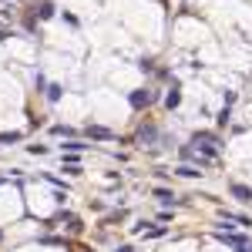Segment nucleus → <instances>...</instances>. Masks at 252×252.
<instances>
[{
  "label": "nucleus",
  "instance_id": "obj_1",
  "mask_svg": "<svg viewBox=\"0 0 252 252\" xmlns=\"http://www.w3.org/2000/svg\"><path fill=\"white\" fill-rule=\"evenodd\" d=\"M195 145L205 152L209 161H215V155H219V135L215 131H195Z\"/></svg>",
  "mask_w": 252,
  "mask_h": 252
},
{
  "label": "nucleus",
  "instance_id": "obj_2",
  "mask_svg": "<svg viewBox=\"0 0 252 252\" xmlns=\"http://www.w3.org/2000/svg\"><path fill=\"white\" fill-rule=\"evenodd\" d=\"M215 239H219V242H225V246H232V249H246V246H249V239H246V235H232V232H215Z\"/></svg>",
  "mask_w": 252,
  "mask_h": 252
},
{
  "label": "nucleus",
  "instance_id": "obj_3",
  "mask_svg": "<svg viewBox=\"0 0 252 252\" xmlns=\"http://www.w3.org/2000/svg\"><path fill=\"white\" fill-rule=\"evenodd\" d=\"M152 101H155L152 91H131V104H135V108H148Z\"/></svg>",
  "mask_w": 252,
  "mask_h": 252
},
{
  "label": "nucleus",
  "instance_id": "obj_4",
  "mask_svg": "<svg viewBox=\"0 0 252 252\" xmlns=\"http://www.w3.org/2000/svg\"><path fill=\"white\" fill-rule=\"evenodd\" d=\"M88 135L97 138V141H115V131H108V128H97V125H91V128H88Z\"/></svg>",
  "mask_w": 252,
  "mask_h": 252
},
{
  "label": "nucleus",
  "instance_id": "obj_5",
  "mask_svg": "<svg viewBox=\"0 0 252 252\" xmlns=\"http://www.w3.org/2000/svg\"><path fill=\"white\" fill-rule=\"evenodd\" d=\"M229 192L239 198V202H252V189H246V185H239V182H232V189Z\"/></svg>",
  "mask_w": 252,
  "mask_h": 252
},
{
  "label": "nucleus",
  "instance_id": "obj_6",
  "mask_svg": "<svg viewBox=\"0 0 252 252\" xmlns=\"http://www.w3.org/2000/svg\"><path fill=\"white\" fill-rule=\"evenodd\" d=\"M155 138H158V128H155V125H145V128L138 131V141H155Z\"/></svg>",
  "mask_w": 252,
  "mask_h": 252
},
{
  "label": "nucleus",
  "instance_id": "obj_7",
  "mask_svg": "<svg viewBox=\"0 0 252 252\" xmlns=\"http://www.w3.org/2000/svg\"><path fill=\"white\" fill-rule=\"evenodd\" d=\"M54 222H67L71 229H81V222H78V215H71V212H58V219Z\"/></svg>",
  "mask_w": 252,
  "mask_h": 252
},
{
  "label": "nucleus",
  "instance_id": "obj_8",
  "mask_svg": "<svg viewBox=\"0 0 252 252\" xmlns=\"http://www.w3.org/2000/svg\"><path fill=\"white\" fill-rule=\"evenodd\" d=\"M175 172H178V175H185V178H198V175H202L198 168H195V165H178Z\"/></svg>",
  "mask_w": 252,
  "mask_h": 252
},
{
  "label": "nucleus",
  "instance_id": "obj_9",
  "mask_svg": "<svg viewBox=\"0 0 252 252\" xmlns=\"http://www.w3.org/2000/svg\"><path fill=\"white\" fill-rule=\"evenodd\" d=\"M61 94H64L61 84H47V101H61Z\"/></svg>",
  "mask_w": 252,
  "mask_h": 252
},
{
  "label": "nucleus",
  "instance_id": "obj_10",
  "mask_svg": "<svg viewBox=\"0 0 252 252\" xmlns=\"http://www.w3.org/2000/svg\"><path fill=\"white\" fill-rule=\"evenodd\" d=\"M165 235V225H152V229H145V239H161Z\"/></svg>",
  "mask_w": 252,
  "mask_h": 252
},
{
  "label": "nucleus",
  "instance_id": "obj_11",
  "mask_svg": "<svg viewBox=\"0 0 252 252\" xmlns=\"http://www.w3.org/2000/svg\"><path fill=\"white\" fill-rule=\"evenodd\" d=\"M20 131H3V135H0V145H10V141H20Z\"/></svg>",
  "mask_w": 252,
  "mask_h": 252
},
{
  "label": "nucleus",
  "instance_id": "obj_12",
  "mask_svg": "<svg viewBox=\"0 0 252 252\" xmlns=\"http://www.w3.org/2000/svg\"><path fill=\"white\" fill-rule=\"evenodd\" d=\"M51 135H58V138H71L74 131H71V128H64V125H54V128H51Z\"/></svg>",
  "mask_w": 252,
  "mask_h": 252
},
{
  "label": "nucleus",
  "instance_id": "obj_13",
  "mask_svg": "<svg viewBox=\"0 0 252 252\" xmlns=\"http://www.w3.org/2000/svg\"><path fill=\"white\" fill-rule=\"evenodd\" d=\"M165 104H168V108H178V104H182V94H178V91H168Z\"/></svg>",
  "mask_w": 252,
  "mask_h": 252
},
{
  "label": "nucleus",
  "instance_id": "obj_14",
  "mask_svg": "<svg viewBox=\"0 0 252 252\" xmlns=\"http://www.w3.org/2000/svg\"><path fill=\"white\" fill-rule=\"evenodd\" d=\"M155 198H161V202H165V205H168V202H172L175 195L168 192V189H155Z\"/></svg>",
  "mask_w": 252,
  "mask_h": 252
},
{
  "label": "nucleus",
  "instance_id": "obj_15",
  "mask_svg": "<svg viewBox=\"0 0 252 252\" xmlns=\"http://www.w3.org/2000/svg\"><path fill=\"white\" fill-rule=\"evenodd\" d=\"M229 118H232V111H229V108H222V111H219V125H229Z\"/></svg>",
  "mask_w": 252,
  "mask_h": 252
},
{
  "label": "nucleus",
  "instance_id": "obj_16",
  "mask_svg": "<svg viewBox=\"0 0 252 252\" xmlns=\"http://www.w3.org/2000/svg\"><path fill=\"white\" fill-rule=\"evenodd\" d=\"M40 17H44V20L54 17V7H51V3H44V7H40Z\"/></svg>",
  "mask_w": 252,
  "mask_h": 252
},
{
  "label": "nucleus",
  "instance_id": "obj_17",
  "mask_svg": "<svg viewBox=\"0 0 252 252\" xmlns=\"http://www.w3.org/2000/svg\"><path fill=\"white\" fill-rule=\"evenodd\" d=\"M64 148H67V152H81V148H84V145H81V141H74V138H71V141H67V145H64Z\"/></svg>",
  "mask_w": 252,
  "mask_h": 252
},
{
  "label": "nucleus",
  "instance_id": "obj_18",
  "mask_svg": "<svg viewBox=\"0 0 252 252\" xmlns=\"http://www.w3.org/2000/svg\"><path fill=\"white\" fill-rule=\"evenodd\" d=\"M27 152H31V155H47V148H44V145H31Z\"/></svg>",
  "mask_w": 252,
  "mask_h": 252
},
{
  "label": "nucleus",
  "instance_id": "obj_19",
  "mask_svg": "<svg viewBox=\"0 0 252 252\" xmlns=\"http://www.w3.org/2000/svg\"><path fill=\"white\" fill-rule=\"evenodd\" d=\"M118 252H135V249L131 246H118Z\"/></svg>",
  "mask_w": 252,
  "mask_h": 252
},
{
  "label": "nucleus",
  "instance_id": "obj_20",
  "mask_svg": "<svg viewBox=\"0 0 252 252\" xmlns=\"http://www.w3.org/2000/svg\"><path fill=\"white\" fill-rule=\"evenodd\" d=\"M242 252H252V242H249V246H246V249H242Z\"/></svg>",
  "mask_w": 252,
  "mask_h": 252
},
{
  "label": "nucleus",
  "instance_id": "obj_21",
  "mask_svg": "<svg viewBox=\"0 0 252 252\" xmlns=\"http://www.w3.org/2000/svg\"><path fill=\"white\" fill-rule=\"evenodd\" d=\"M3 182H7V178H3V175H0V185H3Z\"/></svg>",
  "mask_w": 252,
  "mask_h": 252
}]
</instances>
